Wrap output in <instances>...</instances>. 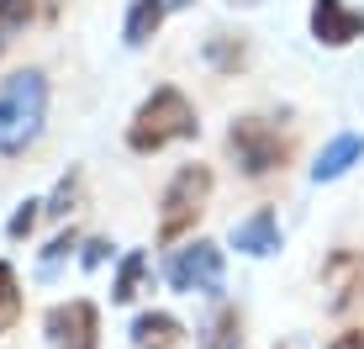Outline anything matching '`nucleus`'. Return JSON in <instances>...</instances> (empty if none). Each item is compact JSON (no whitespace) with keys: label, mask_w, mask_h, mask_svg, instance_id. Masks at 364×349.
<instances>
[{"label":"nucleus","mask_w":364,"mask_h":349,"mask_svg":"<svg viewBox=\"0 0 364 349\" xmlns=\"http://www.w3.org/2000/svg\"><path fill=\"white\" fill-rule=\"evenodd\" d=\"M48 122V74L21 69L0 85V159H21L43 138Z\"/></svg>","instance_id":"obj_1"},{"label":"nucleus","mask_w":364,"mask_h":349,"mask_svg":"<svg viewBox=\"0 0 364 349\" xmlns=\"http://www.w3.org/2000/svg\"><path fill=\"white\" fill-rule=\"evenodd\" d=\"M200 122H196V106L185 101V90L174 85H159L143 106H137L132 127H127V148L132 154H159V148L180 143V138H196Z\"/></svg>","instance_id":"obj_2"},{"label":"nucleus","mask_w":364,"mask_h":349,"mask_svg":"<svg viewBox=\"0 0 364 349\" xmlns=\"http://www.w3.org/2000/svg\"><path fill=\"white\" fill-rule=\"evenodd\" d=\"M228 159L248 174V180H264V174L285 170V159H291V138H285L269 117H237L228 127Z\"/></svg>","instance_id":"obj_3"},{"label":"nucleus","mask_w":364,"mask_h":349,"mask_svg":"<svg viewBox=\"0 0 364 349\" xmlns=\"http://www.w3.org/2000/svg\"><path fill=\"white\" fill-rule=\"evenodd\" d=\"M211 202V170L206 165H180L174 180L164 185V202H159V244H174L200 222V212Z\"/></svg>","instance_id":"obj_4"},{"label":"nucleus","mask_w":364,"mask_h":349,"mask_svg":"<svg viewBox=\"0 0 364 349\" xmlns=\"http://www.w3.org/2000/svg\"><path fill=\"white\" fill-rule=\"evenodd\" d=\"M322 307L333 318H348L364 307V254L359 249H333L322 259Z\"/></svg>","instance_id":"obj_5"},{"label":"nucleus","mask_w":364,"mask_h":349,"mask_svg":"<svg viewBox=\"0 0 364 349\" xmlns=\"http://www.w3.org/2000/svg\"><path fill=\"white\" fill-rule=\"evenodd\" d=\"M169 286L174 291H185V296H217L222 291V249L217 244H206V239H196V244H185V249H174V259H169Z\"/></svg>","instance_id":"obj_6"},{"label":"nucleus","mask_w":364,"mask_h":349,"mask_svg":"<svg viewBox=\"0 0 364 349\" xmlns=\"http://www.w3.org/2000/svg\"><path fill=\"white\" fill-rule=\"evenodd\" d=\"M43 333L53 349H100V313L95 302L74 296V302H53L43 313Z\"/></svg>","instance_id":"obj_7"},{"label":"nucleus","mask_w":364,"mask_h":349,"mask_svg":"<svg viewBox=\"0 0 364 349\" xmlns=\"http://www.w3.org/2000/svg\"><path fill=\"white\" fill-rule=\"evenodd\" d=\"M311 37L322 48H348L354 37H364V11L343 0H311Z\"/></svg>","instance_id":"obj_8"},{"label":"nucleus","mask_w":364,"mask_h":349,"mask_svg":"<svg viewBox=\"0 0 364 349\" xmlns=\"http://www.w3.org/2000/svg\"><path fill=\"white\" fill-rule=\"evenodd\" d=\"M232 249L248 259H269L280 254V217L269 207H254L243 222H232Z\"/></svg>","instance_id":"obj_9"},{"label":"nucleus","mask_w":364,"mask_h":349,"mask_svg":"<svg viewBox=\"0 0 364 349\" xmlns=\"http://www.w3.org/2000/svg\"><path fill=\"white\" fill-rule=\"evenodd\" d=\"M359 159H364V138H359V132H338V138L317 154V165H311V180H317V185L343 180V174L354 170Z\"/></svg>","instance_id":"obj_10"},{"label":"nucleus","mask_w":364,"mask_h":349,"mask_svg":"<svg viewBox=\"0 0 364 349\" xmlns=\"http://www.w3.org/2000/svg\"><path fill=\"white\" fill-rule=\"evenodd\" d=\"M185 339V323L174 313H137L132 318V344L137 349H174Z\"/></svg>","instance_id":"obj_11"},{"label":"nucleus","mask_w":364,"mask_h":349,"mask_svg":"<svg viewBox=\"0 0 364 349\" xmlns=\"http://www.w3.org/2000/svg\"><path fill=\"white\" fill-rule=\"evenodd\" d=\"M164 16H169V0H132V11H127V27H122L127 48H143L148 37H154L159 27H164Z\"/></svg>","instance_id":"obj_12"},{"label":"nucleus","mask_w":364,"mask_h":349,"mask_svg":"<svg viewBox=\"0 0 364 349\" xmlns=\"http://www.w3.org/2000/svg\"><path fill=\"white\" fill-rule=\"evenodd\" d=\"M200 349H243V318H237V307H217L206 323V333H200Z\"/></svg>","instance_id":"obj_13"},{"label":"nucleus","mask_w":364,"mask_h":349,"mask_svg":"<svg viewBox=\"0 0 364 349\" xmlns=\"http://www.w3.org/2000/svg\"><path fill=\"white\" fill-rule=\"evenodd\" d=\"M206 64L217 69V74H237V69L248 64L243 37H232V32H211V37H206Z\"/></svg>","instance_id":"obj_14"},{"label":"nucleus","mask_w":364,"mask_h":349,"mask_svg":"<svg viewBox=\"0 0 364 349\" xmlns=\"http://www.w3.org/2000/svg\"><path fill=\"white\" fill-rule=\"evenodd\" d=\"M143 281H148V254H143V249H127V259H122L117 281H111V302H137Z\"/></svg>","instance_id":"obj_15"},{"label":"nucleus","mask_w":364,"mask_h":349,"mask_svg":"<svg viewBox=\"0 0 364 349\" xmlns=\"http://www.w3.org/2000/svg\"><path fill=\"white\" fill-rule=\"evenodd\" d=\"M21 323V281H16V265L0 259V339Z\"/></svg>","instance_id":"obj_16"},{"label":"nucleus","mask_w":364,"mask_h":349,"mask_svg":"<svg viewBox=\"0 0 364 349\" xmlns=\"http://www.w3.org/2000/svg\"><path fill=\"white\" fill-rule=\"evenodd\" d=\"M80 196H85V174H80V170L58 174L53 196H48V202H43V217H69V212L80 207Z\"/></svg>","instance_id":"obj_17"},{"label":"nucleus","mask_w":364,"mask_h":349,"mask_svg":"<svg viewBox=\"0 0 364 349\" xmlns=\"http://www.w3.org/2000/svg\"><path fill=\"white\" fill-rule=\"evenodd\" d=\"M32 16H37V0H0V53L27 32Z\"/></svg>","instance_id":"obj_18"},{"label":"nucleus","mask_w":364,"mask_h":349,"mask_svg":"<svg viewBox=\"0 0 364 349\" xmlns=\"http://www.w3.org/2000/svg\"><path fill=\"white\" fill-rule=\"evenodd\" d=\"M37 222H43V202H37V196H27V202H21L16 212H11V222H6V239H32V228Z\"/></svg>","instance_id":"obj_19"},{"label":"nucleus","mask_w":364,"mask_h":349,"mask_svg":"<svg viewBox=\"0 0 364 349\" xmlns=\"http://www.w3.org/2000/svg\"><path fill=\"white\" fill-rule=\"evenodd\" d=\"M74 249H80V239H74V228H69V233H58V239L43 249V276H53V270L64 265V259L74 254Z\"/></svg>","instance_id":"obj_20"},{"label":"nucleus","mask_w":364,"mask_h":349,"mask_svg":"<svg viewBox=\"0 0 364 349\" xmlns=\"http://www.w3.org/2000/svg\"><path fill=\"white\" fill-rule=\"evenodd\" d=\"M106 259H111V244H106V239H90V244H85V254H80V265H85V270H100Z\"/></svg>","instance_id":"obj_21"},{"label":"nucleus","mask_w":364,"mask_h":349,"mask_svg":"<svg viewBox=\"0 0 364 349\" xmlns=\"http://www.w3.org/2000/svg\"><path fill=\"white\" fill-rule=\"evenodd\" d=\"M328 349H364V328H343Z\"/></svg>","instance_id":"obj_22"},{"label":"nucleus","mask_w":364,"mask_h":349,"mask_svg":"<svg viewBox=\"0 0 364 349\" xmlns=\"http://www.w3.org/2000/svg\"><path fill=\"white\" fill-rule=\"evenodd\" d=\"M169 6H191V0H169Z\"/></svg>","instance_id":"obj_23"},{"label":"nucleus","mask_w":364,"mask_h":349,"mask_svg":"<svg viewBox=\"0 0 364 349\" xmlns=\"http://www.w3.org/2000/svg\"><path fill=\"white\" fill-rule=\"evenodd\" d=\"M274 349H296V344H274Z\"/></svg>","instance_id":"obj_24"}]
</instances>
